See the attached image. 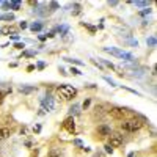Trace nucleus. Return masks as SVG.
Returning a JSON list of instances; mask_svg holds the SVG:
<instances>
[{
	"mask_svg": "<svg viewBox=\"0 0 157 157\" xmlns=\"http://www.w3.org/2000/svg\"><path fill=\"white\" fill-rule=\"evenodd\" d=\"M58 94L63 99H72L77 94V90L71 85H61V86H58Z\"/></svg>",
	"mask_w": 157,
	"mask_h": 157,
	"instance_id": "nucleus-1",
	"label": "nucleus"
},
{
	"mask_svg": "<svg viewBox=\"0 0 157 157\" xmlns=\"http://www.w3.org/2000/svg\"><path fill=\"white\" fill-rule=\"evenodd\" d=\"M104 50L109 52V54L115 55V57H120V58H124L126 61H134V55L132 54H127V52H123L120 49H115V47H104Z\"/></svg>",
	"mask_w": 157,
	"mask_h": 157,
	"instance_id": "nucleus-2",
	"label": "nucleus"
},
{
	"mask_svg": "<svg viewBox=\"0 0 157 157\" xmlns=\"http://www.w3.org/2000/svg\"><path fill=\"white\" fill-rule=\"evenodd\" d=\"M143 126L141 121H137V120H129V121H124L123 123V129L124 130H129V132H135L140 127Z\"/></svg>",
	"mask_w": 157,
	"mask_h": 157,
	"instance_id": "nucleus-3",
	"label": "nucleus"
},
{
	"mask_svg": "<svg viewBox=\"0 0 157 157\" xmlns=\"http://www.w3.org/2000/svg\"><path fill=\"white\" fill-rule=\"evenodd\" d=\"M41 105H43V112H52L55 109V102H54V98L52 96H46V98H43V101H41Z\"/></svg>",
	"mask_w": 157,
	"mask_h": 157,
	"instance_id": "nucleus-4",
	"label": "nucleus"
},
{
	"mask_svg": "<svg viewBox=\"0 0 157 157\" xmlns=\"http://www.w3.org/2000/svg\"><path fill=\"white\" fill-rule=\"evenodd\" d=\"M63 127H64V130H68L69 134H74V132H75V123H74V116H68L66 120L63 121Z\"/></svg>",
	"mask_w": 157,
	"mask_h": 157,
	"instance_id": "nucleus-5",
	"label": "nucleus"
},
{
	"mask_svg": "<svg viewBox=\"0 0 157 157\" xmlns=\"http://www.w3.org/2000/svg\"><path fill=\"white\" fill-rule=\"evenodd\" d=\"M109 137H110V145L109 146L118 148V146L123 145V135H120V134H110Z\"/></svg>",
	"mask_w": 157,
	"mask_h": 157,
	"instance_id": "nucleus-6",
	"label": "nucleus"
},
{
	"mask_svg": "<svg viewBox=\"0 0 157 157\" xmlns=\"http://www.w3.org/2000/svg\"><path fill=\"white\" fill-rule=\"evenodd\" d=\"M98 135L99 137H109L110 135V127L107 124H102L98 127Z\"/></svg>",
	"mask_w": 157,
	"mask_h": 157,
	"instance_id": "nucleus-7",
	"label": "nucleus"
},
{
	"mask_svg": "<svg viewBox=\"0 0 157 157\" xmlns=\"http://www.w3.org/2000/svg\"><path fill=\"white\" fill-rule=\"evenodd\" d=\"M110 115H112L113 118H118V120H120V118H123V116H124V110H123V109L115 107V109H112V110H110Z\"/></svg>",
	"mask_w": 157,
	"mask_h": 157,
	"instance_id": "nucleus-8",
	"label": "nucleus"
},
{
	"mask_svg": "<svg viewBox=\"0 0 157 157\" xmlns=\"http://www.w3.org/2000/svg\"><path fill=\"white\" fill-rule=\"evenodd\" d=\"M33 13H35V14H38V16H47L50 11H47L46 6H41V8H38V10H33Z\"/></svg>",
	"mask_w": 157,
	"mask_h": 157,
	"instance_id": "nucleus-9",
	"label": "nucleus"
},
{
	"mask_svg": "<svg viewBox=\"0 0 157 157\" xmlns=\"http://www.w3.org/2000/svg\"><path fill=\"white\" fill-rule=\"evenodd\" d=\"M30 30L32 32H39V30H43V24L41 22H33L30 25Z\"/></svg>",
	"mask_w": 157,
	"mask_h": 157,
	"instance_id": "nucleus-10",
	"label": "nucleus"
},
{
	"mask_svg": "<svg viewBox=\"0 0 157 157\" xmlns=\"http://www.w3.org/2000/svg\"><path fill=\"white\" fill-rule=\"evenodd\" d=\"M55 30H57V32H60V35H63V36H64V35H66V33L69 32V27H68V25H61V27H57Z\"/></svg>",
	"mask_w": 157,
	"mask_h": 157,
	"instance_id": "nucleus-11",
	"label": "nucleus"
},
{
	"mask_svg": "<svg viewBox=\"0 0 157 157\" xmlns=\"http://www.w3.org/2000/svg\"><path fill=\"white\" fill-rule=\"evenodd\" d=\"M33 90H35V86H21V88H19V91H21V93H24V94L32 93Z\"/></svg>",
	"mask_w": 157,
	"mask_h": 157,
	"instance_id": "nucleus-12",
	"label": "nucleus"
},
{
	"mask_svg": "<svg viewBox=\"0 0 157 157\" xmlns=\"http://www.w3.org/2000/svg\"><path fill=\"white\" fill-rule=\"evenodd\" d=\"M78 109H80V107H78L77 104H74V105L69 109V115H71V116H72V115H78V113H80V110H78Z\"/></svg>",
	"mask_w": 157,
	"mask_h": 157,
	"instance_id": "nucleus-13",
	"label": "nucleus"
},
{
	"mask_svg": "<svg viewBox=\"0 0 157 157\" xmlns=\"http://www.w3.org/2000/svg\"><path fill=\"white\" fill-rule=\"evenodd\" d=\"M8 134H10V130H8L6 127H3V129H0V141H2L3 138H6V137H8Z\"/></svg>",
	"mask_w": 157,
	"mask_h": 157,
	"instance_id": "nucleus-14",
	"label": "nucleus"
},
{
	"mask_svg": "<svg viewBox=\"0 0 157 157\" xmlns=\"http://www.w3.org/2000/svg\"><path fill=\"white\" fill-rule=\"evenodd\" d=\"M130 3H135L137 6H148L149 2H146V0H140V2H130Z\"/></svg>",
	"mask_w": 157,
	"mask_h": 157,
	"instance_id": "nucleus-15",
	"label": "nucleus"
},
{
	"mask_svg": "<svg viewBox=\"0 0 157 157\" xmlns=\"http://www.w3.org/2000/svg\"><path fill=\"white\" fill-rule=\"evenodd\" d=\"M14 19V16L13 14H3V16H0V21H13Z\"/></svg>",
	"mask_w": 157,
	"mask_h": 157,
	"instance_id": "nucleus-16",
	"label": "nucleus"
},
{
	"mask_svg": "<svg viewBox=\"0 0 157 157\" xmlns=\"http://www.w3.org/2000/svg\"><path fill=\"white\" fill-rule=\"evenodd\" d=\"M19 6H21V2H11L10 3V8H13V10H19Z\"/></svg>",
	"mask_w": 157,
	"mask_h": 157,
	"instance_id": "nucleus-17",
	"label": "nucleus"
},
{
	"mask_svg": "<svg viewBox=\"0 0 157 157\" xmlns=\"http://www.w3.org/2000/svg\"><path fill=\"white\" fill-rule=\"evenodd\" d=\"M64 60H66V61H69V63H75V64H80V66L83 64V61H80V60H74V58H64Z\"/></svg>",
	"mask_w": 157,
	"mask_h": 157,
	"instance_id": "nucleus-18",
	"label": "nucleus"
},
{
	"mask_svg": "<svg viewBox=\"0 0 157 157\" xmlns=\"http://www.w3.org/2000/svg\"><path fill=\"white\" fill-rule=\"evenodd\" d=\"M49 157H61V154H60L57 149H52V151H50V154H49Z\"/></svg>",
	"mask_w": 157,
	"mask_h": 157,
	"instance_id": "nucleus-19",
	"label": "nucleus"
},
{
	"mask_svg": "<svg viewBox=\"0 0 157 157\" xmlns=\"http://www.w3.org/2000/svg\"><path fill=\"white\" fill-rule=\"evenodd\" d=\"M82 25H85V27H86L91 33H94V32H96V27H93V25H88V24H85V22H82Z\"/></svg>",
	"mask_w": 157,
	"mask_h": 157,
	"instance_id": "nucleus-20",
	"label": "nucleus"
},
{
	"mask_svg": "<svg viewBox=\"0 0 157 157\" xmlns=\"http://www.w3.org/2000/svg\"><path fill=\"white\" fill-rule=\"evenodd\" d=\"M148 46H151V47H154V46H155V38H154V36L148 38Z\"/></svg>",
	"mask_w": 157,
	"mask_h": 157,
	"instance_id": "nucleus-21",
	"label": "nucleus"
},
{
	"mask_svg": "<svg viewBox=\"0 0 157 157\" xmlns=\"http://www.w3.org/2000/svg\"><path fill=\"white\" fill-rule=\"evenodd\" d=\"M78 13H80V5L75 3V5H74V11H72V14H78Z\"/></svg>",
	"mask_w": 157,
	"mask_h": 157,
	"instance_id": "nucleus-22",
	"label": "nucleus"
},
{
	"mask_svg": "<svg viewBox=\"0 0 157 157\" xmlns=\"http://www.w3.org/2000/svg\"><path fill=\"white\" fill-rule=\"evenodd\" d=\"M101 61H102L104 64H105V66H109L110 69H113V68H115V66H113V64H112V63H109V61H105V60H101Z\"/></svg>",
	"mask_w": 157,
	"mask_h": 157,
	"instance_id": "nucleus-23",
	"label": "nucleus"
},
{
	"mask_svg": "<svg viewBox=\"0 0 157 157\" xmlns=\"http://www.w3.org/2000/svg\"><path fill=\"white\" fill-rule=\"evenodd\" d=\"M104 78H105V82H107V83H110V86H116V85H115V82H113V80H110L109 77H104Z\"/></svg>",
	"mask_w": 157,
	"mask_h": 157,
	"instance_id": "nucleus-24",
	"label": "nucleus"
},
{
	"mask_svg": "<svg viewBox=\"0 0 157 157\" xmlns=\"http://www.w3.org/2000/svg\"><path fill=\"white\" fill-rule=\"evenodd\" d=\"M50 8H52V11L57 10V8H58V3H57V2H52V3H50Z\"/></svg>",
	"mask_w": 157,
	"mask_h": 157,
	"instance_id": "nucleus-25",
	"label": "nucleus"
},
{
	"mask_svg": "<svg viewBox=\"0 0 157 157\" xmlns=\"http://www.w3.org/2000/svg\"><path fill=\"white\" fill-rule=\"evenodd\" d=\"M149 13H151V10H143L140 13V16H146V14H149Z\"/></svg>",
	"mask_w": 157,
	"mask_h": 157,
	"instance_id": "nucleus-26",
	"label": "nucleus"
},
{
	"mask_svg": "<svg viewBox=\"0 0 157 157\" xmlns=\"http://www.w3.org/2000/svg\"><path fill=\"white\" fill-rule=\"evenodd\" d=\"M22 55H24V57H33V55H35V52H24Z\"/></svg>",
	"mask_w": 157,
	"mask_h": 157,
	"instance_id": "nucleus-27",
	"label": "nucleus"
},
{
	"mask_svg": "<svg viewBox=\"0 0 157 157\" xmlns=\"http://www.w3.org/2000/svg\"><path fill=\"white\" fill-rule=\"evenodd\" d=\"M71 72H72L74 75H78V74H80V71H78V69H75V68H71Z\"/></svg>",
	"mask_w": 157,
	"mask_h": 157,
	"instance_id": "nucleus-28",
	"label": "nucleus"
},
{
	"mask_svg": "<svg viewBox=\"0 0 157 157\" xmlns=\"http://www.w3.org/2000/svg\"><path fill=\"white\" fill-rule=\"evenodd\" d=\"M105 152H109V154H112V152H113V148L107 145V146H105Z\"/></svg>",
	"mask_w": 157,
	"mask_h": 157,
	"instance_id": "nucleus-29",
	"label": "nucleus"
},
{
	"mask_svg": "<svg viewBox=\"0 0 157 157\" xmlns=\"http://www.w3.org/2000/svg\"><path fill=\"white\" fill-rule=\"evenodd\" d=\"M3 98H5V93H3V91H0V105H2V102H3Z\"/></svg>",
	"mask_w": 157,
	"mask_h": 157,
	"instance_id": "nucleus-30",
	"label": "nucleus"
},
{
	"mask_svg": "<svg viewBox=\"0 0 157 157\" xmlns=\"http://www.w3.org/2000/svg\"><path fill=\"white\" fill-rule=\"evenodd\" d=\"M19 27H21L22 30H24V29H27V22H21V24H19Z\"/></svg>",
	"mask_w": 157,
	"mask_h": 157,
	"instance_id": "nucleus-31",
	"label": "nucleus"
},
{
	"mask_svg": "<svg viewBox=\"0 0 157 157\" xmlns=\"http://www.w3.org/2000/svg\"><path fill=\"white\" fill-rule=\"evenodd\" d=\"M44 66H46V64H44L43 61H39V63H38V69H43Z\"/></svg>",
	"mask_w": 157,
	"mask_h": 157,
	"instance_id": "nucleus-32",
	"label": "nucleus"
},
{
	"mask_svg": "<svg viewBox=\"0 0 157 157\" xmlns=\"http://www.w3.org/2000/svg\"><path fill=\"white\" fill-rule=\"evenodd\" d=\"M14 47H16V49H24V44H21V43H16V44H14Z\"/></svg>",
	"mask_w": 157,
	"mask_h": 157,
	"instance_id": "nucleus-33",
	"label": "nucleus"
},
{
	"mask_svg": "<svg viewBox=\"0 0 157 157\" xmlns=\"http://www.w3.org/2000/svg\"><path fill=\"white\" fill-rule=\"evenodd\" d=\"M88 105H90V99H86V101L83 102V109H86Z\"/></svg>",
	"mask_w": 157,
	"mask_h": 157,
	"instance_id": "nucleus-34",
	"label": "nucleus"
},
{
	"mask_svg": "<svg viewBox=\"0 0 157 157\" xmlns=\"http://www.w3.org/2000/svg\"><path fill=\"white\" fill-rule=\"evenodd\" d=\"M74 145H77V146H82V141H80V140H75V141H74Z\"/></svg>",
	"mask_w": 157,
	"mask_h": 157,
	"instance_id": "nucleus-35",
	"label": "nucleus"
},
{
	"mask_svg": "<svg viewBox=\"0 0 157 157\" xmlns=\"http://www.w3.org/2000/svg\"><path fill=\"white\" fill-rule=\"evenodd\" d=\"M33 130H35V132H36V134H38V132H39V130H41V126H36V127H35V129H33Z\"/></svg>",
	"mask_w": 157,
	"mask_h": 157,
	"instance_id": "nucleus-36",
	"label": "nucleus"
},
{
	"mask_svg": "<svg viewBox=\"0 0 157 157\" xmlns=\"http://www.w3.org/2000/svg\"><path fill=\"white\" fill-rule=\"evenodd\" d=\"M11 39H14V41H17V39H19V35H13V36H11Z\"/></svg>",
	"mask_w": 157,
	"mask_h": 157,
	"instance_id": "nucleus-37",
	"label": "nucleus"
},
{
	"mask_svg": "<svg viewBox=\"0 0 157 157\" xmlns=\"http://www.w3.org/2000/svg\"><path fill=\"white\" fill-rule=\"evenodd\" d=\"M39 39H41V41H46V35H39Z\"/></svg>",
	"mask_w": 157,
	"mask_h": 157,
	"instance_id": "nucleus-38",
	"label": "nucleus"
},
{
	"mask_svg": "<svg viewBox=\"0 0 157 157\" xmlns=\"http://www.w3.org/2000/svg\"><path fill=\"white\" fill-rule=\"evenodd\" d=\"M127 157H135V154H134V152H130V154H129Z\"/></svg>",
	"mask_w": 157,
	"mask_h": 157,
	"instance_id": "nucleus-39",
	"label": "nucleus"
},
{
	"mask_svg": "<svg viewBox=\"0 0 157 157\" xmlns=\"http://www.w3.org/2000/svg\"><path fill=\"white\" fill-rule=\"evenodd\" d=\"M0 35H2V30H0Z\"/></svg>",
	"mask_w": 157,
	"mask_h": 157,
	"instance_id": "nucleus-40",
	"label": "nucleus"
}]
</instances>
